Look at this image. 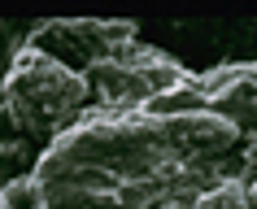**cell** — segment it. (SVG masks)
<instances>
[{
  "instance_id": "obj_1",
  "label": "cell",
  "mask_w": 257,
  "mask_h": 209,
  "mask_svg": "<svg viewBox=\"0 0 257 209\" xmlns=\"http://www.w3.org/2000/svg\"><path fill=\"white\" fill-rule=\"evenodd\" d=\"M196 209H248V200H244V187H240V183H218Z\"/></svg>"
},
{
  "instance_id": "obj_2",
  "label": "cell",
  "mask_w": 257,
  "mask_h": 209,
  "mask_svg": "<svg viewBox=\"0 0 257 209\" xmlns=\"http://www.w3.org/2000/svg\"><path fill=\"white\" fill-rule=\"evenodd\" d=\"M253 205H257V183H253Z\"/></svg>"
}]
</instances>
